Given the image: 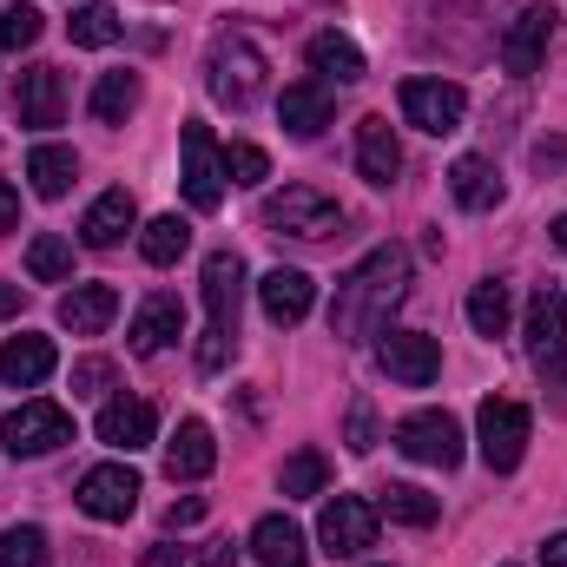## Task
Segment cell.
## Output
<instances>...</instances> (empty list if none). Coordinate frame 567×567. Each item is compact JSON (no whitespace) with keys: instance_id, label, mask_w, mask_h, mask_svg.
Here are the masks:
<instances>
[{"instance_id":"obj_1","label":"cell","mask_w":567,"mask_h":567,"mask_svg":"<svg viewBox=\"0 0 567 567\" xmlns=\"http://www.w3.org/2000/svg\"><path fill=\"white\" fill-rule=\"evenodd\" d=\"M403 290H410V251H403V245H377L370 258H357V265L337 278L330 337H343V343L383 337V323H390V310L403 303Z\"/></svg>"},{"instance_id":"obj_2","label":"cell","mask_w":567,"mask_h":567,"mask_svg":"<svg viewBox=\"0 0 567 567\" xmlns=\"http://www.w3.org/2000/svg\"><path fill=\"white\" fill-rule=\"evenodd\" d=\"M265 53L245 40V33H218L212 40V53H205V86H212V100H225L231 113H245L258 93H265Z\"/></svg>"},{"instance_id":"obj_3","label":"cell","mask_w":567,"mask_h":567,"mask_svg":"<svg viewBox=\"0 0 567 567\" xmlns=\"http://www.w3.org/2000/svg\"><path fill=\"white\" fill-rule=\"evenodd\" d=\"M258 225L278 231V238H303V245H317V238H337V231H343V205L323 198L317 185H284V192L265 198Z\"/></svg>"},{"instance_id":"obj_4","label":"cell","mask_w":567,"mask_h":567,"mask_svg":"<svg viewBox=\"0 0 567 567\" xmlns=\"http://www.w3.org/2000/svg\"><path fill=\"white\" fill-rule=\"evenodd\" d=\"M475 442H482V462H488L495 475L522 468V455H528V403L488 396V403L475 410Z\"/></svg>"},{"instance_id":"obj_5","label":"cell","mask_w":567,"mask_h":567,"mask_svg":"<svg viewBox=\"0 0 567 567\" xmlns=\"http://www.w3.org/2000/svg\"><path fill=\"white\" fill-rule=\"evenodd\" d=\"M178 152H185V165H178V185H185L192 212H218V205H225V152H218V140H212V126L185 120Z\"/></svg>"},{"instance_id":"obj_6","label":"cell","mask_w":567,"mask_h":567,"mask_svg":"<svg viewBox=\"0 0 567 567\" xmlns=\"http://www.w3.org/2000/svg\"><path fill=\"white\" fill-rule=\"evenodd\" d=\"M60 442H73V416L60 410V403H20V410H7L0 416V449L7 455H53Z\"/></svg>"},{"instance_id":"obj_7","label":"cell","mask_w":567,"mask_h":567,"mask_svg":"<svg viewBox=\"0 0 567 567\" xmlns=\"http://www.w3.org/2000/svg\"><path fill=\"white\" fill-rule=\"evenodd\" d=\"M396 449L410 462H429V468H455L462 462V423L449 410H416L396 423Z\"/></svg>"},{"instance_id":"obj_8","label":"cell","mask_w":567,"mask_h":567,"mask_svg":"<svg viewBox=\"0 0 567 567\" xmlns=\"http://www.w3.org/2000/svg\"><path fill=\"white\" fill-rule=\"evenodd\" d=\"M403 120L416 126V133H455L462 126V113H468V93L455 86V80H403Z\"/></svg>"},{"instance_id":"obj_9","label":"cell","mask_w":567,"mask_h":567,"mask_svg":"<svg viewBox=\"0 0 567 567\" xmlns=\"http://www.w3.org/2000/svg\"><path fill=\"white\" fill-rule=\"evenodd\" d=\"M93 522H126L133 508H140V468H126V462H100V468H86L80 475V495H73Z\"/></svg>"},{"instance_id":"obj_10","label":"cell","mask_w":567,"mask_h":567,"mask_svg":"<svg viewBox=\"0 0 567 567\" xmlns=\"http://www.w3.org/2000/svg\"><path fill=\"white\" fill-rule=\"evenodd\" d=\"M377 502H363V495H337V502H323V522H317V535H323V548L337 555V561H350V555H363L370 542H377Z\"/></svg>"},{"instance_id":"obj_11","label":"cell","mask_w":567,"mask_h":567,"mask_svg":"<svg viewBox=\"0 0 567 567\" xmlns=\"http://www.w3.org/2000/svg\"><path fill=\"white\" fill-rule=\"evenodd\" d=\"M548 40H555V7H522L515 20H508V33H502V66L515 73V80H528V73H542V60H548Z\"/></svg>"},{"instance_id":"obj_12","label":"cell","mask_w":567,"mask_h":567,"mask_svg":"<svg viewBox=\"0 0 567 567\" xmlns=\"http://www.w3.org/2000/svg\"><path fill=\"white\" fill-rule=\"evenodd\" d=\"M238 303H245V258L238 251H212L205 258V330L238 337Z\"/></svg>"},{"instance_id":"obj_13","label":"cell","mask_w":567,"mask_h":567,"mask_svg":"<svg viewBox=\"0 0 567 567\" xmlns=\"http://www.w3.org/2000/svg\"><path fill=\"white\" fill-rule=\"evenodd\" d=\"M377 357H383V370H390L403 390H429V383L442 377V350H435V337H423V330H390V337L377 343Z\"/></svg>"},{"instance_id":"obj_14","label":"cell","mask_w":567,"mask_h":567,"mask_svg":"<svg viewBox=\"0 0 567 567\" xmlns=\"http://www.w3.org/2000/svg\"><path fill=\"white\" fill-rule=\"evenodd\" d=\"M522 343H528V357H535V363L567 357V297L555 290V284H542V290H535L528 323H522Z\"/></svg>"},{"instance_id":"obj_15","label":"cell","mask_w":567,"mask_h":567,"mask_svg":"<svg viewBox=\"0 0 567 567\" xmlns=\"http://www.w3.org/2000/svg\"><path fill=\"white\" fill-rule=\"evenodd\" d=\"M13 106H20V126H33V133L60 126L66 120V80H60V66H27Z\"/></svg>"},{"instance_id":"obj_16","label":"cell","mask_w":567,"mask_h":567,"mask_svg":"<svg viewBox=\"0 0 567 567\" xmlns=\"http://www.w3.org/2000/svg\"><path fill=\"white\" fill-rule=\"evenodd\" d=\"M158 435V410L145 403V396H113L106 410H100V442L106 449H120V455H133Z\"/></svg>"},{"instance_id":"obj_17","label":"cell","mask_w":567,"mask_h":567,"mask_svg":"<svg viewBox=\"0 0 567 567\" xmlns=\"http://www.w3.org/2000/svg\"><path fill=\"white\" fill-rule=\"evenodd\" d=\"M357 172L370 185H396V172H403V145H396L383 113H363L357 120Z\"/></svg>"},{"instance_id":"obj_18","label":"cell","mask_w":567,"mask_h":567,"mask_svg":"<svg viewBox=\"0 0 567 567\" xmlns=\"http://www.w3.org/2000/svg\"><path fill=\"white\" fill-rule=\"evenodd\" d=\"M47 377H53V337L20 330V337L0 343V383L7 390H40Z\"/></svg>"},{"instance_id":"obj_19","label":"cell","mask_w":567,"mask_h":567,"mask_svg":"<svg viewBox=\"0 0 567 567\" xmlns=\"http://www.w3.org/2000/svg\"><path fill=\"white\" fill-rule=\"evenodd\" d=\"M140 225V205H133V192H100L93 205H86V218H80V238L93 245V251H113L126 231Z\"/></svg>"},{"instance_id":"obj_20","label":"cell","mask_w":567,"mask_h":567,"mask_svg":"<svg viewBox=\"0 0 567 567\" xmlns=\"http://www.w3.org/2000/svg\"><path fill=\"white\" fill-rule=\"evenodd\" d=\"M113 317H120V290H113V284H73V290L60 297V323H66L73 337H100Z\"/></svg>"},{"instance_id":"obj_21","label":"cell","mask_w":567,"mask_h":567,"mask_svg":"<svg viewBox=\"0 0 567 567\" xmlns=\"http://www.w3.org/2000/svg\"><path fill=\"white\" fill-rule=\"evenodd\" d=\"M278 120H284L290 140H317V133L330 126V86H323V80H297V86H284Z\"/></svg>"},{"instance_id":"obj_22","label":"cell","mask_w":567,"mask_h":567,"mask_svg":"<svg viewBox=\"0 0 567 567\" xmlns=\"http://www.w3.org/2000/svg\"><path fill=\"white\" fill-rule=\"evenodd\" d=\"M258 303H265L271 323H303L310 303H317V284L303 278V271H290V265H278V271H265V284H258Z\"/></svg>"},{"instance_id":"obj_23","label":"cell","mask_w":567,"mask_h":567,"mask_svg":"<svg viewBox=\"0 0 567 567\" xmlns=\"http://www.w3.org/2000/svg\"><path fill=\"white\" fill-rule=\"evenodd\" d=\"M212 462H218V442H212V429L198 423H178V435L165 442V475L172 482H205L212 475Z\"/></svg>"},{"instance_id":"obj_24","label":"cell","mask_w":567,"mask_h":567,"mask_svg":"<svg viewBox=\"0 0 567 567\" xmlns=\"http://www.w3.org/2000/svg\"><path fill=\"white\" fill-rule=\"evenodd\" d=\"M172 337H185V303L158 290V297H145L140 317H133V357H158Z\"/></svg>"},{"instance_id":"obj_25","label":"cell","mask_w":567,"mask_h":567,"mask_svg":"<svg viewBox=\"0 0 567 567\" xmlns=\"http://www.w3.org/2000/svg\"><path fill=\"white\" fill-rule=\"evenodd\" d=\"M251 555H258L265 567H303V561H310L303 528H297L290 515H265V522L251 528Z\"/></svg>"},{"instance_id":"obj_26","label":"cell","mask_w":567,"mask_h":567,"mask_svg":"<svg viewBox=\"0 0 567 567\" xmlns=\"http://www.w3.org/2000/svg\"><path fill=\"white\" fill-rule=\"evenodd\" d=\"M449 192H455L462 212H488V205H502V172L488 158H455L449 165Z\"/></svg>"},{"instance_id":"obj_27","label":"cell","mask_w":567,"mask_h":567,"mask_svg":"<svg viewBox=\"0 0 567 567\" xmlns=\"http://www.w3.org/2000/svg\"><path fill=\"white\" fill-rule=\"evenodd\" d=\"M310 66H317V80L330 86H357L363 80V53H357V40H343V33H317L310 40Z\"/></svg>"},{"instance_id":"obj_28","label":"cell","mask_w":567,"mask_h":567,"mask_svg":"<svg viewBox=\"0 0 567 567\" xmlns=\"http://www.w3.org/2000/svg\"><path fill=\"white\" fill-rule=\"evenodd\" d=\"M27 178H33L40 198H66V185L80 178L73 145H33V152H27Z\"/></svg>"},{"instance_id":"obj_29","label":"cell","mask_w":567,"mask_h":567,"mask_svg":"<svg viewBox=\"0 0 567 567\" xmlns=\"http://www.w3.org/2000/svg\"><path fill=\"white\" fill-rule=\"evenodd\" d=\"M508 317H515V290L502 278H482L468 290V323H475V337H508Z\"/></svg>"},{"instance_id":"obj_30","label":"cell","mask_w":567,"mask_h":567,"mask_svg":"<svg viewBox=\"0 0 567 567\" xmlns=\"http://www.w3.org/2000/svg\"><path fill=\"white\" fill-rule=\"evenodd\" d=\"M377 515H390V522H403V528H429L435 515H442V502L416 488V482H390L383 488V502H377Z\"/></svg>"},{"instance_id":"obj_31","label":"cell","mask_w":567,"mask_h":567,"mask_svg":"<svg viewBox=\"0 0 567 567\" xmlns=\"http://www.w3.org/2000/svg\"><path fill=\"white\" fill-rule=\"evenodd\" d=\"M140 251H145V265H178V258L192 251V225H185L178 212L152 218V225L140 231Z\"/></svg>"},{"instance_id":"obj_32","label":"cell","mask_w":567,"mask_h":567,"mask_svg":"<svg viewBox=\"0 0 567 567\" xmlns=\"http://www.w3.org/2000/svg\"><path fill=\"white\" fill-rule=\"evenodd\" d=\"M133 106H140V73H100V86H93V120H100V126H126Z\"/></svg>"},{"instance_id":"obj_33","label":"cell","mask_w":567,"mask_h":567,"mask_svg":"<svg viewBox=\"0 0 567 567\" xmlns=\"http://www.w3.org/2000/svg\"><path fill=\"white\" fill-rule=\"evenodd\" d=\"M27 278L33 284H66L73 278V245H66L60 231H40V238L27 245Z\"/></svg>"},{"instance_id":"obj_34","label":"cell","mask_w":567,"mask_h":567,"mask_svg":"<svg viewBox=\"0 0 567 567\" xmlns=\"http://www.w3.org/2000/svg\"><path fill=\"white\" fill-rule=\"evenodd\" d=\"M323 482H330V462H323L317 449H297V455H284L278 488L290 495V502H303V495H323Z\"/></svg>"},{"instance_id":"obj_35","label":"cell","mask_w":567,"mask_h":567,"mask_svg":"<svg viewBox=\"0 0 567 567\" xmlns=\"http://www.w3.org/2000/svg\"><path fill=\"white\" fill-rule=\"evenodd\" d=\"M66 33H73V47H113V40L126 33V20H120L113 7H73Z\"/></svg>"},{"instance_id":"obj_36","label":"cell","mask_w":567,"mask_h":567,"mask_svg":"<svg viewBox=\"0 0 567 567\" xmlns=\"http://www.w3.org/2000/svg\"><path fill=\"white\" fill-rule=\"evenodd\" d=\"M40 13L27 7V0H13V7H0V53H20V47H33L40 40Z\"/></svg>"},{"instance_id":"obj_37","label":"cell","mask_w":567,"mask_h":567,"mask_svg":"<svg viewBox=\"0 0 567 567\" xmlns=\"http://www.w3.org/2000/svg\"><path fill=\"white\" fill-rule=\"evenodd\" d=\"M47 561V535L40 528H7L0 535V567H40Z\"/></svg>"},{"instance_id":"obj_38","label":"cell","mask_w":567,"mask_h":567,"mask_svg":"<svg viewBox=\"0 0 567 567\" xmlns=\"http://www.w3.org/2000/svg\"><path fill=\"white\" fill-rule=\"evenodd\" d=\"M225 178H231V185H265V178H271V158H265L258 145H231V152H225Z\"/></svg>"},{"instance_id":"obj_39","label":"cell","mask_w":567,"mask_h":567,"mask_svg":"<svg viewBox=\"0 0 567 567\" xmlns=\"http://www.w3.org/2000/svg\"><path fill=\"white\" fill-rule=\"evenodd\" d=\"M113 383H120V370H113L106 357H80V363H73V396H106Z\"/></svg>"},{"instance_id":"obj_40","label":"cell","mask_w":567,"mask_h":567,"mask_svg":"<svg viewBox=\"0 0 567 567\" xmlns=\"http://www.w3.org/2000/svg\"><path fill=\"white\" fill-rule=\"evenodd\" d=\"M350 449H357V455H370V449H377V410H370V396H357V403H350Z\"/></svg>"},{"instance_id":"obj_41","label":"cell","mask_w":567,"mask_h":567,"mask_svg":"<svg viewBox=\"0 0 567 567\" xmlns=\"http://www.w3.org/2000/svg\"><path fill=\"white\" fill-rule=\"evenodd\" d=\"M192 522H205V502H198V495H185V502L165 508V528H192Z\"/></svg>"},{"instance_id":"obj_42","label":"cell","mask_w":567,"mask_h":567,"mask_svg":"<svg viewBox=\"0 0 567 567\" xmlns=\"http://www.w3.org/2000/svg\"><path fill=\"white\" fill-rule=\"evenodd\" d=\"M535 165H542V172H561L567 165V140H542L535 145Z\"/></svg>"},{"instance_id":"obj_43","label":"cell","mask_w":567,"mask_h":567,"mask_svg":"<svg viewBox=\"0 0 567 567\" xmlns=\"http://www.w3.org/2000/svg\"><path fill=\"white\" fill-rule=\"evenodd\" d=\"M13 225H20V192L0 178V231H13Z\"/></svg>"},{"instance_id":"obj_44","label":"cell","mask_w":567,"mask_h":567,"mask_svg":"<svg viewBox=\"0 0 567 567\" xmlns=\"http://www.w3.org/2000/svg\"><path fill=\"white\" fill-rule=\"evenodd\" d=\"M140 567H185V561H178V548H145Z\"/></svg>"},{"instance_id":"obj_45","label":"cell","mask_w":567,"mask_h":567,"mask_svg":"<svg viewBox=\"0 0 567 567\" xmlns=\"http://www.w3.org/2000/svg\"><path fill=\"white\" fill-rule=\"evenodd\" d=\"M542 567H567V528L548 542V548H542Z\"/></svg>"},{"instance_id":"obj_46","label":"cell","mask_w":567,"mask_h":567,"mask_svg":"<svg viewBox=\"0 0 567 567\" xmlns=\"http://www.w3.org/2000/svg\"><path fill=\"white\" fill-rule=\"evenodd\" d=\"M238 561V548H231V542H212V548H205V567H231Z\"/></svg>"},{"instance_id":"obj_47","label":"cell","mask_w":567,"mask_h":567,"mask_svg":"<svg viewBox=\"0 0 567 567\" xmlns=\"http://www.w3.org/2000/svg\"><path fill=\"white\" fill-rule=\"evenodd\" d=\"M20 310V284H0V317H13Z\"/></svg>"},{"instance_id":"obj_48","label":"cell","mask_w":567,"mask_h":567,"mask_svg":"<svg viewBox=\"0 0 567 567\" xmlns=\"http://www.w3.org/2000/svg\"><path fill=\"white\" fill-rule=\"evenodd\" d=\"M555 245H561V251H567V212H561V218H555Z\"/></svg>"},{"instance_id":"obj_49","label":"cell","mask_w":567,"mask_h":567,"mask_svg":"<svg viewBox=\"0 0 567 567\" xmlns=\"http://www.w3.org/2000/svg\"><path fill=\"white\" fill-rule=\"evenodd\" d=\"M502 567H515V561H502Z\"/></svg>"}]
</instances>
